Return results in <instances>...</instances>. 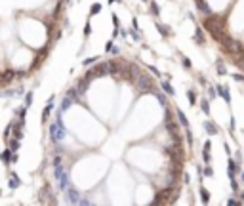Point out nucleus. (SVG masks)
Segmentation results:
<instances>
[{"instance_id":"21","label":"nucleus","mask_w":244,"mask_h":206,"mask_svg":"<svg viewBox=\"0 0 244 206\" xmlns=\"http://www.w3.org/2000/svg\"><path fill=\"white\" fill-rule=\"evenodd\" d=\"M10 153H11V151H10V149H8V151H4L2 155H0V159H2V160H4V162H6V164H10Z\"/></svg>"},{"instance_id":"12","label":"nucleus","mask_w":244,"mask_h":206,"mask_svg":"<svg viewBox=\"0 0 244 206\" xmlns=\"http://www.w3.org/2000/svg\"><path fill=\"white\" fill-rule=\"evenodd\" d=\"M194 42H197L198 46H202V44L206 42L204 33H202V29H200V27H197V31H194Z\"/></svg>"},{"instance_id":"9","label":"nucleus","mask_w":244,"mask_h":206,"mask_svg":"<svg viewBox=\"0 0 244 206\" xmlns=\"http://www.w3.org/2000/svg\"><path fill=\"white\" fill-rule=\"evenodd\" d=\"M210 149H212V143H210V141H206V143H204V149H202V159H204V164H210V162H212Z\"/></svg>"},{"instance_id":"34","label":"nucleus","mask_w":244,"mask_h":206,"mask_svg":"<svg viewBox=\"0 0 244 206\" xmlns=\"http://www.w3.org/2000/svg\"><path fill=\"white\" fill-rule=\"evenodd\" d=\"M242 181H244V174H242Z\"/></svg>"},{"instance_id":"7","label":"nucleus","mask_w":244,"mask_h":206,"mask_svg":"<svg viewBox=\"0 0 244 206\" xmlns=\"http://www.w3.org/2000/svg\"><path fill=\"white\" fill-rule=\"evenodd\" d=\"M204 130L208 132L210 136H215L219 132V128H217V124H215V122H212V120H204Z\"/></svg>"},{"instance_id":"33","label":"nucleus","mask_w":244,"mask_h":206,"mask_svg":"<svg viewBox=\"0 0 244 206\" xmlns=\"http://www.w3.org/2000/svg\"><path fill=\"white\" fill-rule=\"evenodd\" d=\"M238 200H240V204H242V202H244V191H242V193H240V199H238Z\"/></svg>"},{"instance_id":"3","label":"nucleus","mask_w":244,"mask_h":206,"mask_svg":"<svg viewBox=\"0 0 244 206\" xmlns=\"http://www.w3.org/2000/svg\"><path fill=\"white\" fill-rule=\"evenodd\" d=\"M55 177H57V183H59V187L63 189H69V179H67V174H65L63 170V166L59 164V160H55Z\"/></svg>"},{"instance_id":"27","label":"nucleus","mask_w":244,"mask_h":206,"mask_svg":"<svg viewBox=\"0 0 244 206\" xmlns=\"http://www.w3.org/2000/svg\"><path fill=\"white\" fill-rule=\"evenodd\" d=\"M181 63H183V67H185V69H191V61L187 57H181Z\"/></svg>"},{"instance_id":"30","label":"nucleus","mask_w":244,"mask_h":206,"mask_svg":"<svg viewBox=\"0 0 244 206\" xmlns=\"http://www.w3.org/2000/svg\"><path fill=\"white\" fill-rule=\"evenodd\" d=\"M156 98H158V101H160V105H166V98H164V95L156 94Z\"/></svg>"},{"instance_id":"15","label":"nucleus","mask_w":244,"mask_h":206,"mask_svg":"<svg viewBox=\"0 0 244 206\" xmlns=\"http://www.w3.org/2000/svg\"><path fill=\"white\" fill-rule=\"evenodd\" d=\"M200 200H202L204 204L210 202V193H208V189H204V187L200 189Z\"/></svg>"},{"instance_id":"28","label":"nucleus","mask_w":244,"mask_h":206,"mask_svg":"<svg viewBox=\"0 0 244 206\" xmlns=\"http://www.w3.org/2000/svg\"><path fill=\"white\" fill-rule=\"evenodd\" d=\"M227 204H229V206H237V204H240V200H237V199H229V200H227Z\"/></svg>"},{"instance_id":"1","label":"nucleus","mask_w":244,"mask_h":206,"mask_svg":"<svg viewBox=\"0 0 244 206\" xmlns=\"http://www.w3.org/2000/svg\"><path fill=\"white\" fill-rule=\"evenodd\" d=\"M204 27H206V31L212 34V38L215 40V42H221V40L225 38V34H227V31H225V17H221V15H214V14L206 15Z\"/></svg>"},{"instance_id":"2","label":"nucleus","mask_w":244,"mask_h":206,"mask_svg":"<svg viewBox=\"0 0 244 206\" xmlns=\"http://www.w3.org/2000/svg\"><path fill=\"white\" fill-rule=\"evenodd\" d=\"M219 44H221L223 52H225V54H229L231 57H233V55H237L238 52H242V50H244L242 44H240V42H237V40H233L229 34H225V38H223Z\"/></svg>"},{"instance_id":"31","label":"nucleus","mask_w":244,"mask_h":206,"mask_svg":"<svg viewBox=\"0 0 244 206\" xmlns=\"http://www.w3.org/2000/svg\"><path fill=\"white\" fill-rule=\"evenodd\" d=\"M25 101H27L25 105H27V107H29V105L32 103V94H27V99H25Z\"/></svg>"},{"instance_id":"5","label":"nucleus","mask_w":244,"mask_h":206,"mask_svg":"<svg viewBox=\"0 0 244 206\" xmlns=\"http://www.w3.org/2000/svg\"><path fill=\"white\" fill-rule=\"evenodd\" d=\"M137 88H141V90H145V92L154 90V86L151 84V80H149V76H145V75H137Z\"/></svg>"},{"instance_id":"16","label":"nucleus","mask_w":244,"mask_h":206,"mask_svg":"<svg viewBox=\"0 0 244 206\" xmlns=\"http://www.w3.org/2000/svg\"><path fill=\"white\" fill-rule=\"evenodd\" d=\"M156 29H158V33H160L162 36H170V29L166 25H162V23H158L156 25Z\"/></svg>"},{"instance_id":"23","label":"nucleus","mask_w":244,"mask_h":206,"mask_svg":"<svg viewBox=\"0 0 244 206\" xmlns=\"http://www.w3.org/2000/svg\"><path fill=\"white\" fill-rule=\"evenodd\" d=\"M19 185V177L17 176H11L10 177V187H17Z\"/></svg>"},{"instance_id":"24","label":"nucleus","mask_w":244,"mask_h":206,"mask_svg":"<svg viewBox=\"0 0 244 206\" xmlns=\"http://www.w3.org/2000/svg\"><path fill=\"white\" fill-rule=\"evenodd\" d=\"M151 10H153V14H154V15L160 14V8H158V4H156V2H151Z\"/></svg>"},{"instance_id":"32","label":"nucleus","mask_w":244,"mask_h":206,"mask_svg":"<svg viewBox=\"0 0 244 206\" xmlns=\"http://www.w3.org/2000/svg\"><path fill=\"white\" fill-rule=\"evenodd\" d=\"M208 94H210V98H215V95H217V92H215L214 88H208Z\"/></svg>"},{"instance_id":"14","label":"nucleus","mask_w":244,"mask_h":206,"mask_svg":"<svg viewBox=\"0 0 244 206\" xmlns=\"http://www.w3.org/2000/svg\"><path fill=\"white\" fill-rule=\"evenodd\" d=\"M176 115H177V118H179V124H181V126L189 128V120H187L185 113H183V111H179V109H177V111H176Z\"/></svg>"},{"instance_id":"22","label":"nucleus","mask_w":244,"mask_h":206,"mask_svg":"<svg viewBox=\"0 0 244 206\" xmlns=\"http://www.w3.org/2000/svg\"><path fill=\"white\" fill-rule=\"evenodd\" d=\"M202 174H206V176H208V177H212V176H214V168L210 166V164H206V168H204V170H202Z\"/></svg>"},{"instance_id":"18","label":"nucleus","mask_w":244,"mask_h":206,"mask_svg":"<svg viewBox=\"0 0 244 206\" xmlns=\"http://www.w3.org/2000/svg\"><path fill=\"white\" fill-rule=\"evenodd\" d=\"M187 98H189V103L191 105L197 103V94H194V90H187Z\"/></svg>"},{"instance_id":"6","label":"nucleus","mask_w":244,"mask_h":206,"mask_svg":"<svg viewBox=\"0 0 244 206\" xmlns=\"http://www.w3.org/2000/svg\"><path fill=\"white\" fill-rule=\"evenodd\" d=\"M227 172H229V177H237V174L240 172V164H238L237 160L229 159V162H227Z\"/></svg>"},{"instance_id":"17","label":"nucleus","mask_w":244,"mask_h":206,"mask_svg":"<svg viewBox=\"0 0 244 206\" xmlns=\"http://www.w3.org/2000/svg\"><path fill=\"white\" fill-rule=\"evenodd\" d=\"M162 90H164L168 95H174V88H172V84H170V82H162Z\"/></svg>"},{"instance_id":"4","label":"nucleus","mask_w":244,"mask_h":206,"mask_svg":"<svg viewBox=\"0 0 244 206\" xmlns=\"http://www.w3.org/2000/svg\"><path fill=\"white\" fill-rule=\"evenodd\" d=\"M50 132H52V141H61L65 137V130H63V126H61V122H55L54 126L50 128Z\"/></svg>"},{"instance_id":"20","label":"nucleus","mask_w":244,"mask_h":206,"mask_svg":"<svg viewBox=\"0 0 244 206\" xmlns=\"http://www.w3.org/2000/svg\"><path fill=\"white\" fill-rule=\"evenodd\" d=\"M231 189H233V193H238V181H237V177H231Z\"/></svg>"},{"instance_id":"8","label":"nucleus","mask_w":244,"mask_h":206,"mask_svg":"<svg viewBox=\"0 0 244 206\" xmlns=\"http://www.w3.org/2000/svg\"><path fill=\"white\" fill-rule=\"evenodd\" d=\"M215 88H217V90H215V92H217V95H221L223 101L231 103V94H229V90H227V86H215Z\"/></svg>"},{"instance_id":"26","label":"nucleus","mask_w":244,"mask_h":206,"mask_svg":"<svg viewBox=\"0 0 244 206\" xmlns=\"http://www.w3.org/2000/svg\"><path fill=\"white\" fill-rule=\"evenodd\" d=\"M185 134H187V143H189V145H193V132H191L189 128H187V132H185Z\"/></svg>"},{"instance_id":"19","label":"nucleus","mask_w":244,"mask_h":206,"mask_svg":"<svg viewBox=\"0 0 244 206\" xmlns=\"http://www.w3.org/2000/svg\"><path fill=\"white\" fill-rule=\"evenodd\" d=\"M200 109L206 113V115H210V101H208V99H202V101H200Z\"/></svg>"},{"instance_id":"11","label":"nucleus","mask_w":244,"mask_h":206,"mask_svg":"<svg viewBox=\"0 0 244 206\" xmlns=\"http://www.w3.org/2000/svg\"><path fill=\"white\" fill-rule=\"evenodd\" d=\"M233 63H235L238 69H242V71H244V50L238 52L237 55H233Z\"/></svg>"},{"instance_id":"10","label":"nucleus","mask_w":244,"mask_h":206,"mask_svg":"<svg viewBox=\"0 0 244 206\" xmlns=\"http://www.w3.org/2000/svg\"><path fill=\"white\" fill-rule=\"evenodd\" d=\"M194 4H197V8H198V10H200V11H202V14H204V15H210V14H212V10H210V6H208V4L204 2V0H194Z\"/></svg>"},{"instance_id":"13","label":"nucleus","mask_w":244,"mask_h":206,"mask_svg":"<svg viewBox=\"0 0 244 206\" xmlns=\"http://www.w3.org/2000/svg\"><path fill=\"white\" fill-rule=\"evenodd\" d=\"M215 69H217V75H219V76H225V75H227L225 63H223V59H221V57H219L217 61H215Z\"/></svg>"},{"instance_id":"29","label":"nucleus","mask_w":244,"mask_h":206,"mask_svg":"<svg viewBox=\"0 0 244 206\" xmlns=\"http://www.w3.org/2000/svg\"><path fill=\"white\" fill-rule=\"evenodd\" d=\"M69 105H71V99L67 98V99H63V105H61V109H67Z\"/></svg>"},{"instance_id":"25","label":"nucleus","mask_w":244,"mask_h":206,"mask_svg":"<svg viewBox=\"0 0 244 206\" xmlns=\"http://www.w3.org/2000/svg\"><path fill=\"white\" fill-rule=\"evenodd\" d=\"M233 80H237V82H244V75H240V72H235V75H233Z\"/></svg>"}]
</instances>
